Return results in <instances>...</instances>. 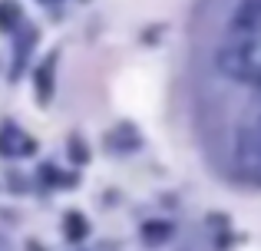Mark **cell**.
<instances>
[{"label": "cell", "mask_w": 261, "mask_h": 251, "mask_svg": "<svg viewBox=\"0 0 261 251\" xmlns=\"http://www.w3.org/2000/svg\"><path fill=\"white\" fill-rule=\"evenodd\" d=\"M139 146V132L133 126H116L113 132L106 135V149L109 152H129V149Z\"/></svg>", "instance_id": "obj_5"}, {"label": "cell", "mask_w": 261, "mask_h": 251, "mask_svg": "<svg viewBox=\"0 0 261 251\" xmlns=\"http://www.w3.org/2000/svg\"><path fill=\"white\" fill-rule=\"evenodd\" d=\"M30 152H37V142H33L30 135H23L13 123H7L0 129V155L17 159V155H30Z\"/></svg>", "instance_id": "obj_2"}, {"label": "cell", "mask_w": 261, "mask_h": 251, "mask_svg": "<svg viewBox=\"0 0 261 251\" xmlns=\"http://www.w3.org/2000/svg\"><path fill=\"white\" fill-rule=\"evenodd\" d=\"M261 30V0H238L235 13L228 20V33H248Z\"/></svg>", "instance_id": "obj_3"}, {"label": "cell", "mask_w": 261, "mask_h": 251, "mask_svg": "<svg viewBox=\"0 0 261 251\" xmlns=\"http://www.w3.org/2000/svg\"><path fill=\"white\" fill-rule=\"evenodd\" d=\"M23 23V10L13 0H0V33H13Z\"/></svg>", "instance_id": "obj_6"}, {"label": "cell", "mask_w": 261, "mask_h": 251, "mask_svg": "<svg viewBox=\"0 0 261 251\" xmlns=\"http://www.w3.org/2000/svg\"><path fill=\"white\" fill-rule=\"evenodd\" d=\"M37 40V30H20L17 37V66H13V73H20V66H23V57H27V46Z\"/></svg>", "instance_id": "obj_10"}, {"label": "cell", "mask_w": 261, "mask_h": 251, "mask_svg": "<svg viewBox=\"0 0 261 251\" xmlns=\"http://www.w3.org/2000/svg\"><path fill=\"white\" fill-rule=\"evenodd\" d=\"M53 66H57V53H50V57H46L43 63L37 66V76H33V83H37L40 103H50V96H53Z\"/></svg>", "instance_id": "obj_4"}, {"label": "cell", "mask_w": 261, "mask_h": 251, "mask_svg": "<svg viewBox=\"0 0 261 251\" xmlns=\"http://www.w3.org/2000/svg\"><path fill=\"white\" fill-rule=\"evenodd\" d=\"M215 66L235 83L261 86V30L228 33L215 50Z\"/></svg>", "instance_id": "obj_1"}, {"label": "cell", "mask_w": 261, "mask_h": 251, "mask_svg": "<svg viewBox=\"0 0 261 251\" xmlns=\"http://www.w3.org/2000/svg\"><path fill=\"white\" fill-rule=\"evenodd\" d=\"M63 235H66V241L80 245V241L89 235V221H86L80 212H66V218H63Z\"/></svg>", "instance_id": "obj_7"}, {"label": "cell", "mask_w": 261, "mask_h": 251, "mask_svg": "<svg viewBox=\"0 0 261 251\" xmlns=\"http://www.w3.org/2000/svg\"><path fill=\"white\" fill-rule=\"evenodd\" d=\"M40 179H43L46 185H63V188L76 185V175H63L57 165H43V169H40Z\"/></svg>", "instance_id": "obj_9"}, {"label": "cell", "mask_w": 261, "mask_h": 251, "mask_svg": "<svg viewBox=\"0 0 261 251\" xmlns=\"http://www.w3.org/2000/svg\"><path fill=\"white\" fill-rule=\"evenodd\" d=\"M169 235H172L169 221H146L142 225V241L146 245H162V241H169Z\"/></svg>", "instance_id": "obj_8"}, {"label": "cell", "mask_w": 261, "mask_h": 251, "mask_svg": "<svg viewBox=\"0 0 261 251\" xmlns=\"http://www.w3.org/2000/svg\"><path fill=\"white\" fill-rule=\"evenodd\" d=\"M70 159L73 162H86L89 159V149H86V142L80 139V135H70Z\"/></svg>", "instance_id": "obj_11"}, {"label": "cell", "mask_w": 261, "mask_h": 251, "mask_svg": "<svg viewBox=\"0 0 261 251\" xmlns=\"http://www.w3.org/2000/svg\"><path fill=\"white\" fill-rule=\"evenodd\" d=\"M0 251H4V248H0Z\"/></svg>", "instance_id": "obj_12"}]
</instances>
